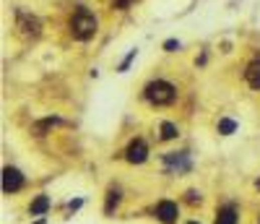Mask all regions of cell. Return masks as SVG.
<instances>
[{
    "label": "cell",
    "mask_w": 260,
    "mask_h": 224,
    "mask_svg": "<svg viewBox=\"0 0 260 224\" xmlns=\"http://www.w3.org/2000/svg\"><path fill=\"white\" fill-rule=\"evenodd\" d=\"M70 34H73L75 39H81V42H86V39L94 37V34H97V19H94V13L86 11V8L75 11V16L70 19Z\"/></svg>",
    "instance_id": "1"
},
{
    "label": "cell",
    "mask_w": 260,
    "mask_h": 224,
    "mask_svg": "<svg viewBox=\"0 0 260 224\" xmlns=\"http://www.w3.org/2000/svg\"><path fill=\"white\" fill-rule=\"evenodd\" d=\"M143 97L151 102V104H172L177 99V89L169 84V81H151L146 89H143Z\"/></svg>",
    "instance_id": "2"
},
{
    "label": "cell",
    "mask_w": 260,
    "mask_h": 224,
    "mask_svg": "<svg viewBox=\"0 0 260 224\" xmlns=\"http://www.w3.org/2000/svg\"><path fill=\"white\" fill-rule=\"evenodd\" d=\"M24 188V175L16 167H6L3 170V190L6 193H16Z\"/></svg>",
    "instance_id": "3"
},
{
    "label": "cell",
    "mask_w": 260,
    "mask_h": 224,
    "mask_svg": "<svg viewBox=\"0 0 260 224\" xmlns=\"http://www.w3.org/2000/svg\"><path fill=\"white\" fill-rule=\"evenodd\" d=\"M180 216V208L175 201H159L156 203V219L164 221V224H175Z\"/></svg>",
    "instance_id": "4"
},
{
    "label": "cell",
    "mask_w": 260,
    "mask_h": 224,
    "mask_svg": "<svg viewBox=\"0 0 260 224\" xmlns=\"http://www.w3.org/2000/svg\"><path fill=\"white\" fill-rule=\"evenodd\" d=\"M125 159H128L130 164H143V162L148 159V146H146L143 141H133V143L128 146V152H125Z\"/></svg>",
    "instance_id": "5"
},
{
    "label": "cell",
    "mask_w": 260,
    "mask_h": 224,
    "mask_svg": "<svg viewBox=\"0 0 260 224\" xmlns=\"http://www.w3.org/2000/svg\"><path fill=\"white\" fill-rule=\"evenodd\" d=\"M19 29H21V34L24 37H37L39 34V21L34 16H29V13H19Z\"/></svg>",
    "instance_id": "6"
},
{
    "label": "cell",
    "mask_w": 260,
    "mask_h": 224,
    "mask_svg": "<svg viewBox=\"0 0 260 224\" xmlns=\"http://www.w3.org/2000/svg\"><path fill=\"white\" fill-rule=\"evenodd\" d=\"M216 224H237V208L232 203L221 206L219 214H216Z\"/></svg>",
    "instance_id": "7"
},
{
    "label": "cell",
    "mask_w": 260,
    "mask_h": 224,
    "mask_svg": "<svg viewBox=\"0 0 260 224\" xmlns=\"http://www.w3.org/2000/svg\"><path fill=\"white\" fill-rule=\"evenodd\" d=\"M244 79H247V84L252 89H260V60H252L247 65V70H244Z\"/></svg>",
    "instance_id": "8"
},
{
    "label": "cell",
    "mask_w": 260,
    "mask_h": 224,
    "mask_svg": "<svg viewBox=\"0 0 260 224\" xmlns=\"http://www.w3.org/2000/svg\"><path fill=\"white\" fill-rule=\"evenodd\" d=\"M50 211V198L47 196H37L32 201V216H44Z\"/></svg>",
    "instance_id": "9"
},
{
    "label": "cell",
    "mask_w": 260,
    "mask_h": 224,
    "mask_svg": "<svg viewBox=\"0 0 260 224\" xmlns=\"http://www.w3.org/2000/svg\"><path fill=\"white\" fill-rule=\"evenodd\" d=\"M120 203V190H110V196H107V206H104V214H112Z\"/></svg>",
    "instance_id": "10"
},
{
    "label": "cell",
    "mask_w": 260,
    "mask_h": 224,
    "mask_svg": "<svg viewBox=\"0 0 260 224\" xmlns=\"http://www.w3.org/2000/svg\"><path fill=\"white\" fill-rule=\"evenodd\" d=\"M161 138L164 141H172V138H177V125L175 123H161Z\"/></svg>",
    "instance_id": "11"
},
{
    "label": "cell",
    "mask_w": 260,
    "mask_h": 224,
    "mask_svg": "<svg viewBox=\"0 0 260 224\" xmlns=\"http://www.w3.org/2000/svg\"><path fill=\"white\" fill-rule=\"evenodd\" d=\"M234 130H237V123H234V120H229V117L219 120V133H221V136H232Z\"/></svg>",
    "instance_id": "12"
},
{
    "label": "cell",
    "mask_w": 260,
    "mask_h": 224,
    "mask_svg": "<svg viewBox=\"0 0 260 224\" xmlns=\"http://www.w3.org/2000/svg\"><path fill=\"white\" fill-rule=\"evenodd\" d=\"M52 125H57V120H55V117H47V120H42V123H39V125H37L34 130H37L39 136H42V133L47 130V128H52Z\"/></svg>",
    "instance_id": "13"
},
{
    "label": "cell",
    "mask_w": 260,
    "mask_h": 224,
    "mask_svg": "<svg viewBox=\"0 0 260 224\" xmlns=\"http://www.w3.org/2000/svg\"><path fill=\"white\" fill-rule=\"evenodd\" d=\"M133 60H135V50H130V52H128V57L120 63V68H117V70H120V73H122V70H128V65H130Z\"/></svg>",
    "instance_id": "14"
},
{
    "label": "cell",
    "mask_w": 260,
    "mask_h": 224,
    "mask_svg": "<svg viewBox=\"0 0 260 224\" xmlns=\"http://www.w3.org/2000/svg\"><path fill=\"white\" fill-rule=\"evenodd\" d=\"M164 50H166V52L180 50V42H177V39H166V42H164Z\"/></svg>",
    "instance_id": "15"
},
{
    "label": "cell",
    "mask_w": 260,
    "mask_h": 224,
    "mask_svg": "<svg viewBox=\"0 0 260 224\" xmlns=\"http://www.w3.org/2000/svg\"><path fill=\"white\" fill-rule=\"evenodd\" d=\"M188 201L190 203H201V193H198V190H188Z\"/></svg>",
    "instance_id": "16"
},
{
    "label": "cell",
    "mask_w": 260,
    "mask_h": 224,
    "mask_svg": "<svg viewBox=\"0 0 260 224\" xmlns=\"http://www.w3.org/2000/svg\"><path fill=\"white\" fill-rule=\"evenodd\" d=\"M81 206H83V201H81V198H78V201H70V203H68V208H70V211H75V208H81Z\"/></svg>",
    "instance_id": "17"
},
{
    "label": "cell",
    "mask_w": 260,
    "mask_h": 224,
    "mask_svg": "<svg viewBox=\"0 0 260 224\" xmlns=\"http://www.w3.org/2000/svg\"><path fill=\"white\" fill-rule=\"evenodd\" d=\"M115 6H117V8H128L130 0H115Z\"/></svg>",
    "instance_id": "18"
},
{
    "label": "cell",
    "mask_w": 260,
    "mask_h": 224,
    "mask_svg": "<svg viewBox=\"0 0 260 224\" xmlns=\"http://www.w3.org/2000/svg\"><path fill=\"white\" fill-rule=\"evenodd\" d=\"M188 224H198V221H188Z\"/></svg>",
    "instance_id": "19"
},
{
    "label": "cell",
    "mask_w": 260,
    "mask_h": 224,
    "mask_svg": "<svg viewBox=\"0 0 260 224\" xmlns=\"http://www.w3.org/2000/svg\"><path fill=\"white\" fill-rule=\"evenodd\" d=\"M257 188H260V180H257Z\"/></svg>",
    "instance_id": "20"
}]
</instances>
